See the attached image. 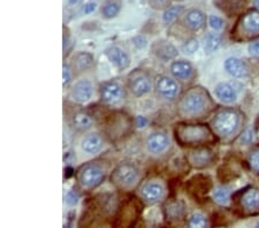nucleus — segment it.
<instances>
[{"instance_id": "41", "label": "nucleus", "mask_w": 259, "mask_h": 228, "mask_svg": "<svg viewBox=\"0 0 259 228\" xmlns=\"http://www.w3.org/2000/svg\"><path fill=\"white\" fill-rule=\"evenodd\" d=\"M65 171H66L65 177H67V179H68V177H70V175H73V173H74V169L72 167H69V166L65 169Z\"/></svg>"}, {"instance_id": "6", "label": "nucleus", "mask_w": 259, "mask_h": 228, "mask_svg": "<svg viewBox=\"0 0 259 228\" xmlns=\"http://www.w3.org/2000/svg\"><path fill=\"white\" fill-rule=\"evenodd\" d=\"M128 89L135 97H142L148 95L152 89V83L148 74L142 70L135 69L129 74L127 78Z\"/></svg>"}, {"instance_id": "19", "label": "nucleus", "mask_w": 259, "mask_h": 228, "mask_svg": "<svg viewBox=\"0 0 259 228\" xmlns=\"http://www.w3.org/2000/svg\"><path fill=\"white\" fill-rule=\"evenodd\" d=\"M225 69L229 75L236 78H242L248 74V66L239 58L231 57L225 61Z\"/></svg>"}, {"instance_id": "2", "label": "nucleus", "mask_w": 259, "mask_h": 228, "mask_svg": "<svg viewBox=\"0 0 259 228\" xmlns=\"http://www.w3.org/2000/svg\"><path fill=\"white\" fill-rule=\"evenodd\" d=\"M241 123V114L233 109L219 111L212 119V127L219 136L228 138L235 134Z\"/></svg>"}, {"instance_id": "8", "label": "nucleus", "mask_w": 259, "mask_h": 228, "mask_svg": "<svg viewBox=\"0 0 259 228\" xmlns=\"http://www.w3.org/2000/svg\"><path fill=\"white\" fill-rule=\"evenodd\" d=\"M239 32L241 38L242 36H256L259 34V11L252 10L243 15L240 20L239 26L236 27L235 32Z\"/></svg>"}, {"instance_id": "30", "label": "nucleus", "mask_w": 259, "mask_h": 228, "mask_svg": "<svg viewBox=\"0 0 259 228\" xmlns=\"http://www.w3.org/2000/svg\"><path fill=\"white\" fill-rule=\"evenodd\" d=\"M248 163L251 171L259 174V148H254L253 150L249 153Z\"/></svg>"}, {"instance_id": "21", "label": "nucleus", "mask_w": 259, "mask_h": 228, "mask_svg": "<svg viewBox=\"0 0 259 228\" xmlns=\"http://www.w3.org/2000/svg\"><path fill=\"white\" fill-rule=\"evenodd\" d=\"M139 209L140 207L137 206V202L132 198V201H127L124 202V204L122 207L120 209V223L121 225H124V220L127 219L126 226L133 225V219H136L137 214H139Z\"/></svg>"}, {"instance_id": "20", "label": "nucleus", "mask_w": 259, "mask_h": 228, "mask_svg": "<svg viewBox=\"0 0 259 228\" xmlns=\"http://www.w3.org/2000/svg\"><path fill=\"white\" fill-rule=\"evenodd\" d=\"M217 98L223 103L232 104L236 102L237 99V91L234 88V85L229 84V83H219L214 89Z\"/></svg>"}, {"instance_id": "38", "label": "nucleus", "mask_w": 259, "mask_h": 228, "mask_svg": "<svg viewBox=\"0 0 259 228\" xmlns=\"http://www.w3.org/2000/svg\"><path fill=\"white\" fill-rule=\"evenodd\" d=\"M253 139V135H252V130L251 129H246L242 136L240 138V142L242 144H249L251 143V141Z\"/></svg>"}, {"instance_id": "27", "label": "nucleus", "mask_w": 259, "mask_h": 228, "mask_svg": "<svg viewBox=\"0 0 259 228\" xmlns=\"http://www.w3.org/2000/svg\"><path fill=\"white\" fill-rule=\"evenodd\" d=\"M213 201L218 203L219 205H227L229 201H231V193L226 188V187H217V188L213 190Z\"/></svg>"}, {"instance_id": "31", "label": "nucleus", "mask_w": 259, "mask_h": 228, "mask_svg": "<svg viewBox=\"0 0 259 228\" xmlns=\"http://www.w3.org/2000/svg\"><path fill=\"white\" fill-rule=\"evenodd\" d=\"M199 48V43L197 39L195 38H190L185 41V44L182 45V50L186 55H194L195 52H197V50Z\"/></svg>"}, {"instance_id": "24", "label": "nucleus", "mask_w": 259, "mask_h": 228, "mask_svg": "<svg viewBox=\"0 0 259 228\" xmlns=\"http://www.w3.org/2000/svg\"><path fill=\"white\" fill-rule=\"evenodd\" d=\"M93 122L94 121H93V118H91V115L83 111L76 112L73 117V126L75 127V129L80 131L90 129V128L93 127Z\"/></svg>"}, {"instance_id": "26", "label": "nucleus", "mask_w": 259, "mask_h": 228, "mask_svg": "<svg viewBox=\"0 0 259 228\" xmlns=\"http://www.w3.org/2000/svg\"><path fill=\"white\" fill-rule=\"evenodd\" d=\"M221 44H223V39L218 34H207L204 38V50L207 53H212L218 50Z\"/></svg>"}, {"instance_id": "12", "label": "nucleus", "mask_w": 259, "mask_h": 228, "mask_svg": "<svg viewBox=\"0 0 259 228\" xmlns=\"http://www.w3.org/2000/svg\"><path fill=\"white\" fill-rule=\"evenodd\" d=\"M95 65V58L89 52L80 51L75 53L70 61V68H72L75 75H80L84 72L91 69Z\"/></svg>"}, {"instance_id": "36", "label": "nucleus", "mask_w": 259, "mask_h": 228, "mask_svg": "<svg viewBox=\"0 0 259 228\" xmlns=\"http://www.w3.org/2000/svg\"><path fill=\"white\" fill-rule=\"evenodd\" d=\"M78 194H76L74 190H69L66 195V203L69 206H75L78 203Z\"/></svg>"}, {"instance_id": "40", "label": "nucleus", "mask_w": 259, "mask_h": 228, "mask_svg": "<svg viewBox=\"0 0 259 228\" xmlns=\"http://www.w3.org/2000/svg\"><path fill=\"white\" fill-rule=\"evenodd\" d=\"M96 10V4L95 3H89L88 5L84 7V13L85 14H90Z\"/></svg>"}, {"instance_id": "14", "label": "nucleus", "mask_w": 259, "mask_h": 228, "mask_svg": "<svg viewBox=\"0 0 259 228\" xmlns=\"http://www.w3.org/2000/svg\"><path fill=\"white\" fill-rule=\"evenodd\" d=\"M241 207L248 214H256L259 212V190L249 188L244 190L240 198Z\"/></svg>"}, {"instance_id": "33", "label": "nucleus", "mask_w": 259, "mask_h": 228, "mask_svg": "<svg viewBox=\"0 0 259 228\" xmlns=\"http://www.w3.org/2000/svg\"><path fill=\"white\" fill-rule=\"evenodd\" d=\"M72 68H70V66H66L64 65V67H62V84H64V88H66L67 85L69 84L70 81H72Z\"/></svg>"}, {"instance_id": "23", "label": "nucleus", "mask_w": 259, "mask_h": 228, "mask_svg": "<svg viewBox=\"0 0 259 228\" xmlns=\"http://www.w3.org/2000/svg\"><path fill=\"white\" fill-rule=\"evenodd\" d=\"M186 26L193 31H198L204 27L205 24V16H204L203 12L198 10H191L187 13L185 18Z\"/></svg>"}, {"instance_id": "4", "label": "nucleus", "mask_w": 259, "mask_h": 228, "mask_svg": "<svg viewBox=\"0 0 259 228\" xmlns=\"http://www.w3.org/2000/svg\"><path fill=\"white\" fill-rule=\"evenodd\" d=\"M111 181L120 190H133L140 182V171L133 164H121L112 173Z\"/></svg>"}, {"instance_id": "18", "label": "nucleus", "mask_w": 259, "mask_h": 228, "mask_svg": "<svg viewBox=\"0 0 259 228\" xmlns=\"http://www.w3.org/2000/svg\"><path fill=\"white\" fill-rule=\"evenodd\" d=\"M104 141L97 132H90L85 135L81 142V148L88 155H95L103 149Z\"/></svg>"}, {"instance_id": "3", "label": "nucleus", "mask_w": 259, "mask_h": 228, "mask_svg": "<svg viewBox=\"0 0 259 228\" xmlns=\"http://www.w3.org/2000/svg\"><path fill=\"white\" fill-rule=\"evenodd\" d=\"M207 99L208 97L204 90L199 88L190 89L180 101V111L183 115L197 117L205 111Z\"/></svg>"}, {"instance_id": "37", "label": "nucleus", "mask_w": 259, "mask_h": 228, "mask_svg": "<svg viewBox=\"0 0 259 228\" xmlns=\"http://www.w3.org/2000/svg\"><path fill=\"white\" fill-rule=\"evenodd\" d=\"M249 55L254 58H259V40L252 41V43L249 44L248 48Z\"/></svg>"}, {"instance_id": "5", "label": "nucleus", "mask_w": 259, "mask_h": 228, "mask_svg": "<svg viewBox=\"0 0 259 228\" xmlns=\"http://www.w3.org/2000/svg\"><path fill=\"white\" fill-rule=\"evenodd\" d=\"M105 173L97 164H85L77 171V180L82 188L93 190L103 184Z\"/></svg>"}, {"instance_id": "35", "label": "nucleus", "mask_w": 259, "mask_h": 228, "mask_svg": "<svg viewBox=\"0 0 259 228\" xmlns=\"http://www.w3.org/2000/svg\"><path fill=\"white\" fill-rule=\"evenodd\" d=\"M132 41H133L134 47H135L137 50H143L148 47V40H146L144 36H141V35L135 36L132 39Z\"/></svg>"}, {"instance_id": "28", "label": "nucleus", "mask_w": 259, "mask_h": 228, "mask_svg": "<svg viewBox=\"0 0 259 228\" xmlns=\"http://www.w3.org/2000/svg\"><path fill=\"white\" fill-rule=\"evenodd\" d=\"M182 11H183L182 6H179V5L168 7L165 11L164 15H162V21H164V23L166 24H170L178 19V16L182 13Z\"/></svg>"}, {"instance_id": "22", "label": "nucleus", "mask_w": 259, "mask_h": 228, "mask_svg": "<svg viewBox=\"0 0 259 228\" xmlns=\"http://www.w3.org/2000/svg\"><path fill=\"white\" fill-rule=\"evenodd\" d=\"M211 151H208L207 149H198V150L189 152V156H188V160L189 163L195 166V167H205L208 164H210L212 155Z\"/></svg>"}, {"instance_id": "11", "label": "nucleus", "mask_w": 259, "mask_h": 228, "mask_svg": "<svg viewBox=\"0 0 259 228\" xmlns=\"http://www.w3.org/2000/svg\"><path fill=\"white\" fill-rule=\"evenodd\" d=\"M169 147V139L164 131H152L146 139V148L153 155H160Z\"/></svg>"}, {"instance_id": "16", "label": "nucleus", "mask_w": 259, "mask_h": 228, "mask_svg": "<svg viewBox=\"0 0 259 228\" xmlns=\"http://www.w3.org/2000/svg\"><path fill=\"white\" fill-rule=\"evenodd\" d=\"M165 189L158 182H148L141 189V196L149 204H156L164 197Z\"/></svg>"}, {"instance_id": "44", "label": "nucleus", "mask_w": 259, "mask_h": 228, "mask_svg": "<svg viewBox=\"0 0 259 228\" xmlns=\"http://www.w3.org/2000/svg\"><path fill=\"white\" fill-rule=\"evenodd\" d=\"M257 227H259V222H258V223H257Z\"/></svg>"}, {"instance_id": "32", "label": "nucleus", "mask_w": 259, "mask_h": 228, "mask_svg": "<svg viewBox=\"0 0 259 228\" xmlns=\"http://www.w3.org/2000/svg\"><path fill=\"white\" fill-rule=\"evenodd\" d=\"M167 214L172 219L181 218L183 214V207L179 203H172V204L167 207Z\"/></svg>"}, {"instance_id": "39", "label": "nucleus", "mask_w": 259, "mask_h": 228, "mask_svg": "<svg viewBox=\"0 0 259 228\" xmlns=\"http://www.w3.org/2000/svg\"><path fill=\"white\" fill-rule=\"evenodd\" d=\"M135 124L137 128H145L148 126V119L143 115H139V117H136L135 119Z\"/></svg>"}, {"instance_id": "1", "label": "nucleus", "mask_w": 259, "mask_h": 228, "mask_svg": "<svg viewBox=\"0 0 259 228\" xmlns=\"http://www.w3.org/2000/svg\"><path fill=\"white\" fill-rule=\"evenodd\" d=\"M174 135L177 142L182 147H194L213 141L212 131L205 124L179 123L174 128Z\"/></svg>"}, {"instance_id": "13", "label": "nucleus", "mask_w": 259, "mask_h": 228, "mask_svg": "<svg viewBox=\"0 0 259 228\" xmlns=\"http://www.w3.org/2000/svg\"><path fill=\"white\" fill-rule=\"evenodd\" d=\"M104 53H105L108 61L119 70L127 69L129 67V65H131V58H129V56L122 49L116 47V45L108 47L105 51H104Z\"/></svg>"}, {"instance_id": "29", "label": "nucleus", "mask_w": 259, "mask_h": 228, "mask_svg": "<svg viewBox=\"0 0 259 228\" xmlns=\"http://www.w3.org/2000/svg\"><path fill=\"white\" fill-rule=\"evenodd\" d=\"M188 226L194 228V227H207L208 220L205 215L202 213H194L188 220Z\"/></svg>"}, {"instance_id": "9", "label": "nucleus", "mask_w": 259, "mask_h": 228, "mask_svg": "<svg viewBox=\"0 0 259 228\" xmlns=\"http://www.w3.org/2000/svg\"><path fill=\"white\" fill-rule=\"evenodd\" d=\"M157 94L166 101H175L180 94V85L173 77L160 75L156 80Z\"/></svg>"}, {"instance_id": "43", "label": "nucleus", "mask_w": 259, "mask_h": 228, "mask_svg": "<svg viewBox=\"0 0 259 228\" xmlns=\"http://www.w3.org/2000/svg\"><path fill=\"white\" fill-rule=\"evenodd\" d=\"M68 2H69L70 5H75V4H77L78 2H80V0H68Z\"/></svg>"}, {"instance_id": "42", "label": "nucleus", "mask_w": 259, "mask_h": 228, "mask_svg": "<svg viewBox=\"0 0 259 228\" xmlns=\"http://www.w3.org/2000/svg\"><path fill=\"white\" fill-rule=\"evenodd\" d=\"M122 117H123V115H121V118H120V120H116V123H118V124H119V123L121 122V120H122ZM118 128H119L118 126H115L114 128H112V131H111V134H113V131H114V130H116V129H118ZM111 136H112V135H111Z\"/></svg>"}, {"instance_id": "34", "label": "nucleus", "mask_w": 259, "mask_h": 228, "mask_svg": "<svg viewBox=\"0 0 259 228\" xmlns=\"http://www.w3.org/2000/svg\"><path fill=\"white\" fill-rule=\"evenodd\" d=\"M208 24H210V27L212 29H214V30H220V29H223L224 27V21L221 18L217 15H211L210 19H208Z\"/></svg>"}, {"instance_id": "17", "label": "nucleus", "mask_w": 259, "mask_h": 228, "mask_svg": "<svg viewBox=\"0 0 259 228\" xmlns=\"http://www.w3.org/2000/svg\"><path fill=\"white\" fill-rule=\"evenodd\" d=\"M170 74L174 78L181 81H186L190 78L194 74V67L189 61L187 60H175L170 64Z\"/></svg>"}, {"instance_id": "25", "label": "nucleus", "mask_w": 259, "mask_h": 228, "mask_svg": "<svg viewBox=\"0 0 259 228\" xmlns=\"http://www.w3.org/2000/svg\"><path fill=\"white\" fill-rule=\"evenodd\" d=\"M121 3L119 0H107L102 7V15L105 19H113L120 13Z\"/></svg>"}, {"instance_id": "15", "label": "nucleus", "mask_w": 259, "mask_h": 228, "mask_svg": "<svg viewBox=\"0 0 259 228\" xmlns=\"http://www.w3.org/2000/svg\"><path fill=\"white\" fill-rule=\"evenodd\" d=\"M151 51L158 59L162 61L172 60L178 57V50L174 45L168 40L159 39L154 41L151 47Z\"/></svg>"}, {"instance_id": "10", "label": "nucleus", "mask_w": 259, "mask_h": 228, "mask_svg": "<svg viewBox=\"0 0 259 228\" xmlns=\"http://www.w3.org/2000/svg\"><path fill=\"white\" fill-rule=\"evenodd\" d=\"M94 94V85L89 80H80L74 83L70 90V98L78 104L89 102Z\"/></svg>"}, {"instance_id": "7", "label": "nucleus", "mask_w": 259, "mask_h": 228, "mask_svg": "<svg viewBox=\"0 0 259 228\" xmlns=\"http://www.w3.org/2000/svg\"><path fill=\"white\" fill-rule=\"evenodd\" d=\"M124 98V89L118 81H108L100 86V99L107 105H116Z\"/></svg>"}]
</instances>
